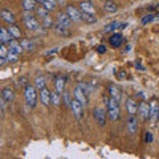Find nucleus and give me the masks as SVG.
Instances as JSON below:
<instances>
[{
    "label": "nucleus",
    "mask_w": 159,
    "mask_h": 159,
    "mask_svg": "<svg viewBox=\"0 0 159 159\" xmlns=\"http://www.w3.org/2000/svg\"><path fill=\"white\" fill-rule=\"evenodd\" d=\"M154 17H155V16H154L152 13H148V15H146V16L142 19V24H143V25H145V24H147V23L152 21V20H154Z\"/></svg>",
    "instance_id": "nucleus-38"
},
{
    "label": "nucleus",
    "mask_w": 159,
    "mask_h": 159,
    "mask_svg": "<svg viewBox=\"0 0 159 159\" xmlns=\"http://www.w3.org/2000/svg\"><path fill=\"white\" fill-rule=\"evenodd\" d=\"M39 2H40V3H41V2H43V0H39Z\"/></svg>",
    "instance_id": "nucleus-44"
},
{
    "label": "nucleus",
    "mask_w": 159,
    "mask_h": 159,
    "mask_svg": "<svg viewBox=\"0 0 159 159\" xmlns=\"http://www.w3.org/2000/svg\"><path fill=\"white\" fill-rule=\"evenodd\" d=\"M74 98L78 99V101L81 102L84 106H88V97H86V93L84 92L81 88H78V86L74 88Z\"/></svg>",
    "instance_id": "nucleus-8"
},
{
    "label": "nucleus",
    "mask_w": 159,
    "mask_h": 159,
    "mask_svg": "<svg viewBox=\"0 0 159 159\" xmlns=\"http://www.w3.org/2000/svg\"><path fill=\"white\" fill-rule=\"evenodd\" d=\"M43 25H44V27H47V28H53L54 23H53L52 17H51V16H47L45 19H43Z\"/></svg>",
    "instance_id": "nucleus-34"
},
{
    "label": "nucleus",
    "mask_w": 159,
    "mask_h": 159,
    "mask_svg": "<svg viewBox=\"0 0 159 159\" xmlns=\"http://www.w3.org/2000/svg\"><path fill=\"white\" fill-rule=\"evenodd\" d=\"M77 86H78V88H81V89H82V90H84V92H85L86 94H89V93H90V92H92V89H90V86H89V85H88V84H85V82H80V84H78V85H77Z\"/></svg>",
    "instance_id": "nucleus-37"
},
{
    "label": "nucleus",
    "mask_w": 159,
    "mask_h": 159,
    "mask_svg": "<svg viewBox=\"0 0 159 159\" xmlns=\"http://www.w3.org/2000/svg\"><path fill=\"white\" fill-rule=\"evenodd\" d=\"M34 86H36V88L39 89V90H41V89H44V88H45V78L41 77V76L37 77V78H36V85H34Z\"/></svg>",
    "instance_id": "nucleus-32"
},
{
    "label": "nucleus",
    "mask_w": 159,
    "mask_h": 159,
    "mask_svg": "<svg viewBox=\"0 0 159 159\" xmlns=\"http://www.w3.org/2000/svg\"><path fill=\"white\" fill-rule=\"evenodd\" d=\"M66 13L69 15V17L72 19V21H80L82 20V12H80L74 6H68L66 7Z\"/></svg>",
    "instance_id": "nucleus-7"
},
{
    "label": "nucleus",
    "mask_w": 159,
    "mask_h": 159,
    "mask_svg": "<svg viewBox=\"0 0 159 159\" xmlns=\"http://www.w3.org/2000/svg\"><path fill=\"white\" fill-rule=\"evenodd\" d=\"M12 40H15V39L11 36V33L8 32V29H6V28L0 29V41H2V44H9Z\"/></svg>",
    "instance_id": "nucleus-16"
},
{
    "label": "nucleus",
    "mask_w": 159,
    "mask_h": 159,
    "mask_svg": "<svg viewBox=\"0 0 159 159\" xmlns=\"http://www.w3.org/2000/svg\"><path fill=\"white\" fill-rule=\"evenodd\" d=\"M41 4H43V7L45 8V9H48L49 12H52V11L56 9L58 3H57V0H43Z\"/></svg>",
    "instance_id": "nucleus-22"
},
{
    "label": "nucleus",
    "mask_w": 159,
    "mask_h": 159,
    "mask_svg": "<svg viewBox=\"0 0 159 159\" xmlns=\"http://www.w3.org/2000/svg\"><path fill=\"white\" fill-rule=\"evenodd\" d=\"M8 52H9V49L6 47V44H2L0 45V57H7Z\"/></svg>",
    "instance_id": "nucleus-36"
},
{
    "label": "nucleus",
    "mask_w": 159,
    "mask_h": 159,
    "mask_svg": "<svg viewBox=\"0 0 159 159\" xmlns=\"http://www.w3.org/2000/svg\"><path fill=\"white\" fill-rule=\"evenodd\" d=\"M121 27V23L119 21H114V23H110L107 24V25L105 27V29H103V32H111V31H116L117 28Z\"/></svg>",
    "instance_id": "nucleus-30"
},
{
    "label": "nucleus",
    "mask_w": 159,
    "mask_h": 159,
    "mask_svg": "<svg viewBox=\"0 0 159 159\" xmlns=\"http://www.w3.org/2000/svg\"><path fill=\"white\" fill-rule=\"evenodd\" d=\"M70 107H72V111L74 114V117H76L77 119H82L84 118V116H85V111H84V105L78 101V99L73 98Z\"/></svg>",
    "instance_id": "nucleus-4"
},
{
    "label": "nucleus",
    "mask_w": 159,
    "mask_h": 159,
    "mask_svg": "<svg viewBox=\"0 0 159 159\" xmlns=\"http://www.w3.org/2000/svg\"><path fill=\"white\" fill-rule=\"evenodd\" d=\"M36 89H37L36 86L27 85L25 90H24V96H25L27 105L31 109L36 107V105H37V90H36Z\"/></svg>",
    "instance_id": "nucleus-1"
},
{
    "label": "nucleus",
    "mask_w": 159,
    "mask_h": 159,
    "mask_svg": "<svg viewBox=\"0 0 159 159\" xmlns=\"http://www.w3.org/2000/svg\"><path fill=\"white\" fill-rule=\"evenodd\" d=\"M57 52H58V48H54V49H52V51H48L45 53V56H49V54H54V53H57Z\"/></svg>",
    "instance_id": "nucleus-41"
},
{
    "label": "nucleus",
    "mask_w": 159,
    "mask_h": 159,
    "mask_svg": "<svg viewBox=\"0 0 159 159\" xmlns=\"http://www.w3.org/2000/svg\"><path fill=\"white\" fill-rule=\"evenodd\" d=\"M64 85H65V78H64V77H58L56 80V84H54L56 92H58L60 94H62L64 93Z\"/></svg>",
    "instance_id": "nucleus-27"
},
{
    "label": "nucleus",
    "mask_w": 159,
    "mask_h": 159,
    "mask_svg": "<svg viewBox=\"0 0 159 159\" xmlns=\"http://www.w3.org/2000/svg\"><path fill=\"white\" fill-rule=\"evenodd\" d=\"M40 102L43 103L44 106H48V105H51V92L48 90L47 88H44L40 90Z\"/></svg>",
    "instance_id": "nucleus-10"
},
{
    "label": "nucleus",
    "mask_w": 159,
    "mask_h": 159,
    "mask_svg": "<svg viewBox=\"0 0 159 159\" xmlns=\"http://www.w3.org/2000/svg\"><path fill=\"white\" fill-rule=\"evenodd\" d=\"M57 23H58V24H61L62 27L69 28V27H70V24H72V19L69 17V15H68V13L58 12V13H57Z\"/></svg>",
    "instance_id": "nucleus-9"
},
{
    "label": "nucleus",
    "mask_w": 159,
    "mask_h": 159,
    "mask_svg": "<svg viewBox=\"0 0 159 159\" xmlns=\"http://www.w3.org/2000/svg\"><path fill=\"white\" fill-rule=\"evenodd\" d=\"M0 16H2V19L6 23H8L9 25L15 24V15L11 11H8V9H2V11H0Z\"/></svg>",
    "instance_id": "nucleus-14"
},
{
    "label": "nucleus",
    "mask_w": 159,
    "mask_h": 159,
    "mask_svg": "<svg viewBox=\"0 0 159 159\" xmlns=\"http://www.w3.org/2000/svg\"><path fill=\"white\" fill-rule=\"evenodd\" d=\"M23 8L27 12H33L34 9H37L36 0H23Z\"/></svg>",
    "instance_id": "nucleus-17"
},
{
    "label": "nucleus",
    "mask_w": 159,
    "mask_h": 159,
    "mask_svg": "<svg viewBox=\"0 0 159 159\" xmlns=\"http://www.w3.org/2000/svg\"><path fill=\"white\" fill-rule=\"evenodd\" d=\"M62 94H64V102H65L68 106H70V105H72V101H73V99L70 98V93L65 90V92H64Z\"/></svg>",
    "instance_id": "nucleus-35"
},
{
    "label": "nucleus",
    "mask_w": 159,
    "mask_h": 159,
    "mask_svg": "<svg viewBox=\"0 0 159 159\" xmlns=\"http://www.w3.org/2000/svg\"><path fill=\"white\" fill-rule=\"evenodd\" d=\"M2 99H4L7 103H9V102H12L13 99H15V93H13V90L11 88H4L3 90H2Z\"/></svg>",
    "instance_id": "nucleus-12"
},
{
    "label": "nucleus",
    "mask_w": 159,
    "mask_h": 159,
    "mask_svg": "<svg viewBox=\"0 0 159 159\" xmlns=\"http://www.w3.org/2000/svg\"><path fill=\"white\" fill-rule=\"evenodd\" d=\"M8 49H9L11 52H13V53H17V54H20V53L24 51L23 47H21V44H20V43H16L15 40H12V41L9 43V48H8Z\"/></svg>",
    "instance_id": "nucleus-23"
},
{
    "label": "nucleus",
    "mask_w": 159,
    "mask_h": 159,
    "mask_svg": "<svg viewBox=\"0 0 159 159\" xmlns=\"http://www.w3.org/2000/svg\"><path fill=\"white\" fill-rule=\"evenodd\" d=\"M51 103L54 106H58L61 103V94L58 92H53L51 93Z\"/></svg>",
    "instance_id": "nucleus-29"
},
{
    "label": "nucleus",
    "mask_w": 159,
    "mask_h": 159,
    "mask_svg": "<svg viewBox=\"0 0 159 159\" xmlns=\"http://www.w3.org/2000/svg\"><path fill=\"white\" fill-rule=\"evenodd\" d=\"M80 8H81L82 12H88V13H96V9H94L93 4L89 2V0H85V2H81L80 3Z\"/></svg>",
    "instance_id": "nucleus-18"
},
{
    "label": "nucleus",
    "mask_w": 159,
    "mask_h": 159,
    "mask_svg": "<svg viewBox=\"0 0 159 159\" xmlns=\"http://www.w3.org/2000/svg\"><path fill=\"white\" fill-rule=\"evenodd\" d=\"M145 141H146V143H151V142L154 141L152 134H151L150 131H147V133H146V135H145Z\"/></svg>",
    "instance_id": "nucleus-39"
},
{
    "label": "nucleus",
    "mask_w": 159,
    "mask_h": 159,
    "mask_svg": "<svg viewBox=\"0 0 159 159\" xmlns=\"http://www.w3.org/2000/svg\"><path fill=\"white\" fill-rule=\"evenodd\" d=\"M82 20L85 21L86 24H94L97 23V17L94 16L93 13H88V12H82Z\"/></svg>",
    "instance_id": "nucleus-26"
},
{
    "label": "nucleus",
    "mask_w": 159,
    "mask_h": 159,
    "mask_svg": "<svg viewBox=\"0 0 159 159\" xmlns=\"http://www.w3.org/2000/svg\"><path fill=\"white\" fill-rule=\"evenodd\" d=\"M109 43H110V45L114 47V48H119L122 45V43H123V36L121 33H113L110 39H109Z\"/></svg>",
    "instance_id": "nucleus-11"
},
{
    "label": "nucleus",
    "mask_w": 159,
    "mask_h": 159,
    "mask_svg": "<svg viewBox=\"0 0 159 159\" xmlns=\"http://www.w3.org/2000/svg\"><path fill=\"white\" fill-rule=\"evenodd\" d=\"M138 130V122H137V118L134 116H130L127 119V131L130 134H135Z\"/></svg>",
    "instance_id": "nucleus-15"
},
{
    "label": "nucleus",
    "mask_w": 159,
    "mask_h": 159,
    "mask_svg": "<svg viewBox=\"0 0 159 159\" xmlns=\"http://www.w3.org/2000/svg\"><path fill=\"white\" fill-rule=\"evenodd\" d=\"M57 3L60 6H65V0H57Z\"/></svg>",
    "instance_id": "nucleus-42"
},
{
    "label": "nucleus",
    "mask_w": 159,
    "mask_h": 159,
    "mask_svg": "<svg viewBox=\"0 0 159 159\" xmlns=\"http://www.w3.org/2000/svg\"><path fill=\"white\" fill-rule=\"evenodd\" d=\"M48 12H49V11H48V9H45L44 7H43V8H37V9H36L37 16H40V19H41V20H43V19H45L47 16H49Z\"/></svg>",
    "instance_id": "nucleus-33"
},
{
    "label": "nucleus",
    "mask_w": 159,
    "mask_h": 159,
    "mask_svg": "<svg viewBox=\"0 0 159 159\" xmlns=\"http://www.w3.org/2000/svg\"><path fill=\"white\" fill-rule=\"evenodd\" d=\"M119 77H121V78H123V77H125V72H122V73H119Z\"/></svg>",
    "instance_id": "nucleus-43"
},
{
    "label": "nucleus",
    "mask_w": 159,
    "mask_h": 159,
    "mask_svg": "<svg viewBox=\"0 0 159 159\" xmlns=\"http://www.w3.org/2000/svg\"><path fill=\"white\" fill-rule=\"evenodd\" d=\"M89 2H90V0H89Z\"/></svg>",
    "instance_id": "nucleus-45"
},
{
    "label": "nucleus",
    "mask_w": 159,
    "mask_h": 159,
    "mask_svg": "<svg viewBox=\"0 0 159 159\" xmlns=\"http://www.w3.org/2000/svg\"><path fill=\"white\" fill-rule=\"evenodd\" d=\"M7 60H8V62H11V64L17 62V61H19V54H17V53H13V52L9 51V52H8V54H7Z\"/></svg>",
    "instance_id": "nucleus-31"
},
{
    "label": "nucleus",
    "mask_w": 159,
    "mask_h": 159,
    "mask_svg": "<svg viewBox=\"0 0 159 159\" xmlns=\"http://www.w3.org/2000/svg\"><path fill=\"white\" fill-rule=\"evenodd\" d=\"M138 113H139V116H141L142 119H147L148 113H150V105H147L146 102H141L138 106Z\"/></svg>",
    "instance_id": "nucleus-13"
},
{
    "label": "nucleus",
    "mask_w": 159,
    "mask_h": 159,
    "mask_svg": "<svg viewBox=\"0 0 159 159\" xmlns=\"http://www.w3.org/2000/svg\"><path fill=\"white\" fill-rule=\"evenodd\" d=\"M93 116L94 118H96V122L98 123L99 126H105V123H106V110L105 109H102V107H96L93 110Z\"/></svg>",
    "instance_id": "nucleus-5"
},
{
    "label": "nucleus",
    "mask_w": 159,
    "mask_h": 159,
    "mask_svg": "<svg viewBox=\"0 0 159 159\" xmlns=\"http://www.w3.org/2000/svg\"><path fill=\"white\" fill-rule=\"evenodd\" d=\"M148 118H150L151 123H155L157 119L159 118V103L157 101L150 102V113H148Z\"/></svg>",
    "instance_id": "nucleus-6"
},
{
    "label": "nucleus",
    "mask_w": 159,
    "mask_h": 159,
    "mask_svg": "<svg viewBox=\"0 0 159 159\" xmlns=\"http://www.w3.org/2000/svg\"><path fill=\"white\" fill-rule=\"evenodd\" d=\"M53 29H54V32L58 33V34H61V36H69L68 28H66V27H62L61 24H58V23L54 24V25H53Z\"/></svg>",
    "instance_id": "nucleus-24"
},
{
    "label": "nucleus",
    "mask_w": 159,
    "mask_h": 159,
    "mask_svg": "<svg viewBox=\"0 0 159 159\" xmlns=\"http://www.w3.org/2000/svg\"><path fill=\"white\" fill-rule=\"evenodd\" d=\"M8 32L11 33V36L15 40H20V39H21V31H20L19 27H16L15 24H11V25L8 27Z\"/></svg>",
    "instance_id": "nucleus-21"
},
{
    "label": "nucleus",
    "mask_w": 159,
    "mask_h": 159,
    "mask_svg": "<svg viewBox=\"0 0 159 159\" xmlns=\"http://www.w3.org/2000/svg\"><path fill=\"white\" fill-rule=\"evenodd\" d=\"M109 93H110V97L114 98L116 101H121V90L117 86H110L109 88Z\"/></svg>",
    "instance_id": "nucleus-25"
},
{
    "label": "nucleus",
    "mask_w": 159,
    "mask_h": 159,
    "mask_svg": "<svg viewBox=\"0 0 159 159\" xmlns=\"http://www.w3.org/2000/svg\"><path fill=\"white\" fill-rule=\"evenodd\" d=\"M20 44H21V47H23L24 51H29V52H31V51H33V49H34V44L31 41V40H28V39L21 40Z\"/></svg>",
    "instance_id": "nucleus-28"
},
{
    "label": "nucleus",
    "mask_w": 159,
    "mask_h": 159,
    "mask_svg": "<svg viewBox=\"0 0 159 159\" xmlns=\"http://www.w3.org/2000/svg\"><path fill=\"white\" fill-rule=\"evenodd\" d=\"M126 109H127V111L130 116H135L137 111H138V106H137V103L134 99L131 98H129L127 101H126Z\"/></svg>",
    "instance_id": "nucleus-19"
},
{
    "label": "nucleus",
    "mask_w": 159,
    "mask_h": 159,
    "mask_svg": "<svg viewBox=\"0 0 159 159\" xmlns=\"http://www.w3.org/2000/svg\"><path fill=\"white\" fill-rule=\"evenodd\" d=\"M103 9H105L106 12H110V13H114L118 11V6L116 2H113V0H106L105 3H103Z\"/></svg>",
    "instance_id": "nucleus-20"
},
{
    "label": "nucleus",
    "mask_w": 159,
    "mask_h": 159,
    "mask_svg": "<svg viewBox=\"0 0 159 159\" xmlns=\"http://www.w3.org/2000/svg\"><path fill=\"white\" fill-rule=\"evenodd\" d=\"M107 114L109 117H110L111 121H117V119L119 118V102L116 101L114 98H109L107 97Z\"/></svg>",
    "instance_id": "nucleus-2"
},
{
    "label": "nucleus",
    "mask_w": 159,
    "mask_h": 159,
    "mask_svg": "<svg viewBox=\"0 0 159 159\" xmlns=\"http://www.w3.org/2000/svg\"><path fill=\"white\" fill-rule=\"evenodd\" d=\"M97 52H98L99 54L105 53V52H106V47H105V45H99V47L97 48Z\"/></svg>",
    "instance_id": "nucleus-40"
},
{
    "label": "nucleus",
    "mask_w": 159,
    "mask_h": 159,
    "mask_svg": "<svg viewBox=\"0 0 159 159\" xmlns=\"http://www.w3.org/2000/svg\"><path fill=\"white\" fill-rule=\"evenodd\" d=\"M23 19H24V24H25V27L29 29V31H39L40 29V24L36 20V17L32 15V12H27L25 11Z\"/></svg>",
    "instance_id": "nucleus-3"
}]
</instances>
